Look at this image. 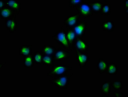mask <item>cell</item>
<instances>
[{"label":"cell","mask_w":128,"mask_h":97,"mask_svg":"<svg viewBox=\"0 0 128 97\" xmlns=\"http://www.w3.org/2000/svg\"><path fill=\"white\" fill-rule=\"evenodd\" d=\"M51 38L54 39L55 41L58 45L62 46L70 52L72 54H75V52L70 48L68 43L66 36V31L64 26H62L60 30L56 31L54 35Z\"/></svg>","instance_id":"cell-1"},{"label":"cell","mask_w":128,"mask_h":97,"mask_svg":"<svg viewBox=\"0 0 128 97\" xmlns=\"http://www.w3.org/2000/svg\"><path fill=\"white\" fill-rule=\"evenodd\" d=\"M71 73L69 74L60 75L53 78L49 80V82L56 87L60 89H67L69 86L70 78L73 75Z\"/></svg>","instance_id":"cell-2"},{"label":"cell","mask_w":128,"mask_h":97,"mask_svg":"<svg viewBox=\"0 0 128 97\" xmlns=\"http://www.w3.org/2000/svg\"><path fill=\"white\" fill-rule=\"evenodd\" d=\"M72 69V68L68 65L62 64L54 65L48 72L47 76L53 78L60 75H65L67 74L68 72Z\"/></svg>","instance_id":"cell-3"},{"label":"cell","mask_w":128,"mask_h":97,"mask_svg":"<svg viewBox=\"0 0 128 97\" xmlns=\"http://www.w3.org/2000/svg\"><path fill=\"white\" fill-rule=\"evenodd\" d=\"M75 9L80 18L86 19L93 16L94 15L91 6V3L89 2L84 1Z\"/></svg>","instance_id":"cell-4"},{"label":"cell","mask_w":128,"mask_h":97,"mask_svg":"<svg viewBox=\"0 0 128 97\" xmlns=\"http://www.w3.org/2000/svg\"><path fill=\"white\" fill-rule=\"evenodd\" d=\"M72 54L66 48L59 47L56 50L55 53L52 56L55 62H59L62 60H67L71 57Z\"/></svg>","instance_id":"cell-5"},{"label":"cell","mask_w":128,"mask_h":97,"mask_svg":"<svg viewBox=\"0 0 128 97\" xmlns=\"http://www.w3.org/2000/svg\"><path fill=\"white\" fill-rule=\"evenodd\" d=\"M88 26V24L86 20H79L78 21L73 28L77 37L83 38L85 37Z\"/></svg>","instance_id":"cell-6"},{"label":"cell","mask_w":128,"mask_h":97,"mask_svg":"<svg viewBox=\"0 0 128 97\" xmlns=\"http://www.w3.org/2000/svg\"><path fill=\"white\" fill-rule=\"evenodd\" d=\"M89 48V45L86 40L82 38L77 37L74 42L72 49L76 53L88 52Z\"/></svg>","instance_id":"cell-7"},{"label":"cell","mask_w":128,"mask_h":97,"mask_svg":"<svg viewBox=\"0 0 128 97\" xmlns=\"http://www.w3.org/2000/svg\"><path fill=\"white\" fill-rule=\"evenodd\" d=\"M76 60L80 68L85 67L90 61V56L87 52H76Z\"/></svg>","instance_id":"cell-8"},{"label":"cell","mask_w":128,"mask_h":97,"mask_svg":"<svg viewBox=\"0 0 128 97\" xmlns=\"http://www.w3.org/2000/svg\"><path fill=\"white\" fill-rule=\"evenodd\" d=\"M80 18L78 13L68 16L64 19L63 23L67 28H73Z\"/></svg>","instance_id":"cell-9"},{"label":"cell","mask_w":128,"mask_h":97,"mask_svg":"<svg viewBox=\"0 0 128 97\" xmlns=\"http://www.w3.org/2000/svg\"><path fill=\"white\" fill-rule=\"evenodd\" d=\"M16 15L13 10L7 7L0 10V18L5 21L12 18H16Z\"/></svg>","instance_id":"cell-10"},{"label":"cell","mask_w":128,"mask_h":97,"mask_svg":"<svg viewBox=\"0 0 128 97\" xmlns=\"http://www.w3.org/2000/svg\"><path fill=\"white\" fill-rule=\"evenodd\" d=\"M6 6L13 10L17 15L21 12V4L18 0H6Z\"/></svg>","instance_id":"cell-11"},{"label":"cell","mask_w":128,"mask_h":97,"mask_svg":"<svg viewBox=\"0 0 128 97\" xmlns=\"http://www.w3.org/2000/svg\"><path fill=\"white\" fill-rule=\"evenodd\" d=\"M18 24L16 18L9 19L5 22V28L10 33H14L16 32Z\"/></svg>","instance_id":"cell-12"},{"label":"cell","mask_w":128,"mask_h":97,"mask_svg":"<svg viewBox=\"0 0 128 97\" xmlns=\"http://www.w3.org/2000/svg\"><path fill=\"white\" fill-rule=\"evenodd\" d=\"M32 45L30 44H23L19 48V55L23 57L31 56L32 55Z\"/></svg>","instance_id":"cell-13"},{"label":"cell","mask_w":128,"mask_h":97,"mask_svg":"<svg viewBox=\"0 0 128 97\" xmlns=\"http://www.w3.org/2000/svg\"><path fill=\"white\" fill-rule=\"evenodd\" d=\"M108 63L104 59H98L96 65V67L99 74H102L105 73L107 70Z\"/></svg>","instance_id":"cell-14"},{"label":"cell","mask_w":128,"mask_h":97,"mask_svg":"<svg viewBox=\"0 0 128 97\" xmlns=\"http://www.w3.org/2000/svg\"><path fill=\"white\" fill-rule=\"evenodd\" d=\"M111 81L110 80H106L101 84L100 90L101 93L110 95L111 92Z\"/></svg>","instance_id":"cell-15"},{"label":"cell","mask_w":128,"mask_h":97,"mask_svg":"<svg viewBox=\"0 0 128 97\" xmlns=\"http://www.w3.org/2000/svg\"><path fill=\"white\" fill-rule=\"evenodd\" d=\"M115 27L114 21L111 20L103 21L102 24V29L103 31L108 33L113 32Z\"/></svg>","instance_id":"cell-16"},{"label":"cell","mask_w":128,"mask_h":97,"mask_svg":"<svg viewBox=\"0 0 128 97\" xmlns=\"http://www.w3.org/2000/svg\"><path fill=\"white\" fill-rule=\"evenodd\" d=\"M66 36L68 43L72 49L73 45L77 38L74 30L73 28H67L66 31Z\"/></svg>","instance_id":"cell-17"},{"label":"cell","mask_w":128,"mask_h":97,"mask_svg":"<svg viewBox=\"0 0 128 97\" xmlns=\"http://www.w3.org/2000/svg\"><path fill=\"white\" fill-rule=\"evenodd\" d=\"M118 68L115 63L110 62L108 63L105 74L110 75H117L118 73Z\"/></svg>","instance_id":"cell-18"},{"label":"cell","mask_w":128,"mask_h":97,"mask_svg":"<svg viewBox=\"0 0 128 97\" xmlns=\"http://www.w3.org/2000/svg\"><path fill=\"white\" fill-rule=\"evenodd\" d=\"M104 4L103 2L99 1H94L91 3V6L93 13L100 14Z\"/></svg>","instance_id":"cell-19"},{"label":"cell","mask_w":128,"mask_h":97,"mask_svg":"<svg viewBox=\"0 0 128 97\" xmlns=\"http://www.w3.org/2000/svg\"><path fill=\"white\" fill-rule=\"evenodd\" d=\"M57 48L54 46L50 44L46 45L42 47L41 50L44 55L46 56H53Z\"/></svg>","instance_id":"cell-20"},{"label":"cell","mask_w":128,"mask_h":97,"mask_svg":"<svg viewBox=\"0 0 128 97\" xmlns=\"http://www.w3.org/2000/svg\"><path fill=\"white\" fill-rule=\"evenodd\" d=\"M35 64L37 65H42L44 55L41 51L34 52L32 55Z\"/></svg>","instance_id":"cell-21"},{"label":"cell","mask_w":128,"mask_h":97,"mask_svg":"<svg viewBox=\"0 0 128 97\" xmlns=\"http://www.w3.org/2000/svg\"><path fill=\"white\" fill-rule=\"evenodd\" d=\"M34 64L32 55L23 57V66L24 68H31L34 66Z\"/></svg>","instance_id":"cell-22"},{"label":"cell","mask_w":128,"mask_h":97,"mask_svg":"<svg viewBox=\"0 0 128 97\" xmlns=\"http://www.w3.org/2000/svg\"><path fill=\"white\" fill-rule=\"evenodd\" d=\"M55 62L52 56L44 55L42 65L52 67L54 65Z\"/></svg>","instance_id":"cell-23"},{"label":"cell","mask_w":128,"mask_h":97,"mask_svg":"<svg viewBox=\"0 0 128 97\" xmlns=\"http://www.w3.org/2000/svg\"><path fill=\"white\" fill-rule=\"evenodd\" d=\"M111 7L110 4H103L100 14L101 15L108 16L111 14Z\"/></svg>","instance_id":"cell-24"},{"label":"cell","mask_w":128,"mask_h":97,"mask_svg":"<svg viewBox=\"0 0 128 97\" xmlns=\"http://www.w3.org/2000/svg\"><path fill=\"white\" fill-rule=\"evenodd\" d=\"M111 86L114 91H120L123 88V82L121 81H111Z\"/></svg>","instance_id":"cell-25"},{"label":"cell","mask_w":128,"mask_h":97,"mask_svg":"<svg viewBox=\"0 0 128 97\" xmlns=\"http://www.w3.org/2000/svg\"><path fill=\"white\" fill-rule=\"evenodd\" d=\"M84 2V0L76 1V0H69V8H74L76 9L81 4Z\"/></svg>","instance_id":"cell-26"},{"label":"cell","mask_w":128,"mask_h":97,"mask_svg":"<svg viewBox=\"0 0 128 97\" xmlns=\"http://www.w3.org/2000/svg\"><path fill=\"white\" fill-rule=\"evenodd\" d=\"M113 95L115 97H124V94L123 92H117L116 91H113Z\"/></svg>","instance_id":"cell-27"},{"label":"cell","mask_w":128,"mask_h":97,"mask_svg":"<svg viewBox=\"0 0 128 97\" xmlns=\"http://www.w3.org/2000/svg\"><path fill=\"white\" fill-rule=\"evenodd\" d=\"M128 1L124 0V9L125 11L126 14V15H128Z\"/></svg>","instance_id":"cell-28"},{"label":"cell","mask_w":128,"mask_h":97,"mask_svg":"<svg viewBox=\"0 0 128 97\" xmlns=\"http://www.w3.org/2000/svg\"><path fill=\"white\" fill-rule=\"evenodd\" d=\"M0 10H1L6 7V0H0Z\"/></svg>","instance_id":"cell-29"},{"label":"cell","mask_w":128,"mask_h":97,"mask_svg":"<svg viewBox=\"0 0 128 97\" xmlns=\"http://www.w3.org/2000/svg\"><path fill=\"white\" fill-rule=\"evenodd\" d=\"M108 96V95H106L103 94L102 95V97H107Z\"/></svg>","instance_id":"cell-30"}]
</instances>
